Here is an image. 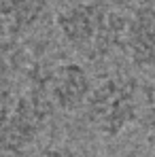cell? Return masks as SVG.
<instances>
[{
  "mask_svg": "<svg viewBox=\"0 0 155 157\" xmlns=\"http://www.w3.org/2000/svg\"><path fill=\"white\" fill-rule=\"evenodd\" d=\"M34 157H89V155L77 147H70V144H47Z\"/></svg>",
  "mask_w": 155,
  "mask_h": 157,
  "instance_id": "9",
  "label": "cell"
},
{
  "mask_svg": "<svg viewBox=\"0 0 155 157\" xmlns=\"http://www.w3.org/2000/svg\"><path fill=\"white\" fill-rule=\"evenodd\" d=\"M49 11L47 0H0V38L19 40L41 26Z\"/></svg>",
  "mask_w": 155,
  "mask_h": 157,
  "instance_id": "6",
  "label": "cell"
},
{
  "mask_svg": "<svg viewBox=\"0 0 155 157\" xmlns=\"http://www.w3.org/2000/svg\"><path fill=\"white\" fill-rule=\"evenodd\" d=\"M138 121L155 136V81H151L140 91V119Z\"/></svg>",
  "mask_w": 155,
  "mask_h": 157,
  "instance_id": "8",
  "label": "cell"
},
{
  "mask_svg": "<svg viewBox=\"0 0 155 157\" xmlns=\"http://www.w3.org/2000/svg\"><path fill=\"white\" fill-rule=\"evenodd\" d=\"M142 87L134 77L113 75L94 83L83 106L89 128L104 138H117L140 119Z\"/></svg>",
  "mask_w": 155,
  "mask_h": 157,
  "instance_id": "3",
  "label": "cell"
},
{
  "mask_svg": "<svg viewBox=\"0 0 155 157\" xmlns=\"http://www.w3.org/2000/svg\"><path fill=\"white\" fill-rule=\"evenodd\" d=\"M123 53L138 70L155 68V4H142L132 11L126 24Z\"/></svg>",
  "mask_w": 155,
  "mask_h": 157,
  "instance_id": "5",
  "label": "cell"
},
{
  "mask_svg": "<svg viewBox=\"0 0 155 157\" xmlns=\"http://www.w3.org/2000/svg\"><path fill=\"white\" fill-rule=\"evenodd\" d=\"M91 87H94L91 75L81 62L66 59L45 70V89L55 110L62 113L81 110L87 102Z\"/></svg>",
  "mask_w": 155,
  "mask_h": 157,
  "instance_id": "4",
  "label": "cell"
},
{
  "mask_svg": "<svg viewBox=\"0 0 155 157\" xmlns=\"http://www.w3.org/2000/svg\"><path fill=\"white\" fill-rule=\"evenodd\" d=\"M17 40L0 38V89L9 87L15 75L24 68V55Z\"/></svg>",
  "mask_w": 155,
  "mask_h": 157,
  "instance_id": "7",
  "label": "cell"
},
{
  "mask_svg": "<svg viewBox=\"0 0 155 157\" xmlns=\"http://www.w3.org/2000/svg\"><path fill=\"white\" fill-rule=\"evenodd\" d=\"M53 110L43 68L28 72V87L24 89H0V153H26L45 132Z\"/></svg>",
  "mask_w": 155,
  "mask_h": 157,
  "instance_id": "2",
  "label": "cell"
},
{
  "mask_svg": "<svg viewBox=\"0 0 155 157\" xmlns=\"http://www.w3.org/2000/svg\"><path fill=\"white\" fill-rule=\"evenodd\" d=\"M128 17L100 0H81L55 15L64 45L85 62H104L123 51Z\"/></svg>",
  "mask_w": 155,
  "mask_h": 157,
  "instance_id": "1",
  "label": "cell"
}]
</instances>
